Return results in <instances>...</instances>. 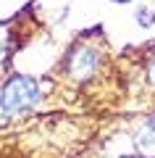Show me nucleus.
<instances>
[{"label": "nucleus", "instance_id": "f257e3e1", "mask_svg": "<svg viewBox=\"0 0 155 158\" xmlns=\"http://www.w3.org/2000/svg\"><path fill=\"white\" fill-rule=\"evenodd\" d=\"M39 98H42V87L37 79L27 77V74H13L0 87V121L32 108Z\"/></svg>", "mask_w": 155, "mask_h": 158}, {"label": "nucleus", "instance_id": "f03ea898", "mask_svg": "<svg viewBox=\"0 0 155 158\" xmlns=\"http://www.w3.org/2000/svg\"><path fill=\"white\" fill-rule=\"evenodd\" d=\"M100 63H103V56H100L97 48H92V45H76L71 50V56H68V61H66V71L71 74L74 79H87Z\"/></svg>", "mask_w": 155, "mask_h": 158}, {"label": "nucleus", "instance_id": "7ed1b4c3", "mask_svg": "<svg viewBox=\"0 0 155 158\" xmlns=\"http://www.w3.org/2000/svg\"><path fill=\"white\" fill-rule=\"evenodd\" d=\"M134 142H137L139 153H145V156H155V113L147 116V121H145L142 129L137 132Z\"/></svg>", "mask_w": 155, "mask_h": 158}, {"label": "nucleus", "instance_id": "20e7f679", "mask_svg": "<svg viewBox=\"0 0 155 158\" xmlns=\"http://www.w3.org/2000/svg\"><path fill=\"white\" fill-rule=\"evenodd\" d=\"M137 21H139V27H150V24L155 21V11H150V8H139V11H137Z\"/></svg>", "mask_w": 155, "mask_h": 158}, {"label": "nucleus", "instance_id": "39448f33", "mask_svg": "<svg viewBox=\"0 0 155 158\" xmlns=\"http://www.w3.org/2000/svg\"><path fill=\"white\" fill-rule=\"evenodd\" d=\"M147 79H150V85H155V53L147 61Z\"/></svg>", "mask_w": 155, "mask_h": 158}, {"label": "nucleus", "instance_id": "423d86ee", "mask_svg": "<svg viewBox=\"0 0 155 158\" xmlns=\"http://www.w3.org/2000/svg\"><path fill=\"white\" fill-rule=\"evenodd\" d=\"M0 58H6V37H3V32H0Z\"/></svg>", "mask_w": 155, "mask_h": 158}]
</instances>
